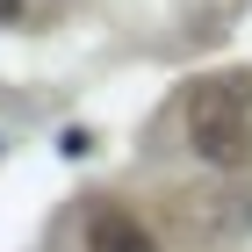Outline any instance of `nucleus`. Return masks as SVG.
<instances>
[{"mask_svg":"<svg viewBox=\"0 0 252 252\" xmlns=\"http://www.w3.org/2000/svg\"><path fill=\"white\" fill-rule=\"evenodd\" d=\"M166 223L194 245H216V238H238L252 223V202L238 188H180V194H166Z\"/></svg>","mask_w":252,"mask_h":252,"instance_id":"f03ea898","label":"nucleus"},{"mask_svg":"<svg viewBox=\"0 0 252 252\" xmlns=\"http://www.w3.org/2000/svg\"><path fill=\"white\" fill-rule=\"evenodd\" d=\"M87 252H158V238L130 209H94L87 216Z\"/></svg>","mask_w":252,"mask_h":252,"instance_id":"7ed1b4c3","label":"nucleus"},{"mask_svg":"<svg viewBox=\"0 0 252 252\" xmlns=\"http://www.w3.org/2000/svg\"><path fill=\"white\" fill-rule=\"evenodd\" d=\"M29 15V0H0V22H22Z\"/></svg>","mask_w":252,"mask_h":252,"instance_id":"20e7f679","label":"nucleus"},{"mask_svg":"<svg viewBox=\"0 0 252 252\" xmlns=\"http://www.w3.org/2000/svg\"><path fill=\"white\" fill-rule=\"evenodd\" d=\"M188 152L216 173L252 166V108L238 94V79H202L188 94Z\"/></svg>","mask_w":252,"mask_h":252,"instance_id":"f257e3e1","label":"nucleus"}]
</instances>
